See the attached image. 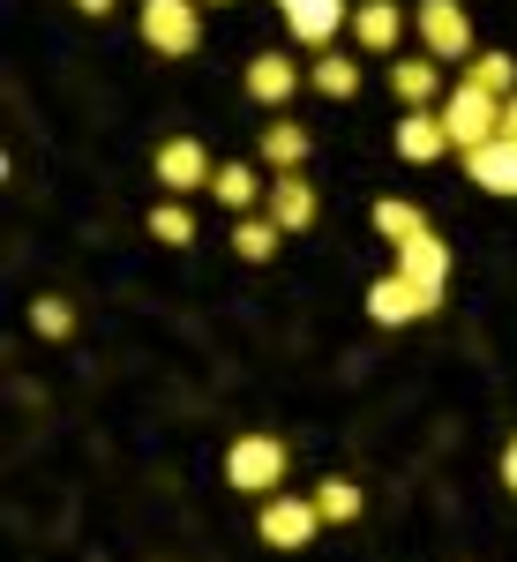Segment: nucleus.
Wrapping results in <instances>:
<instances>
[{
	"instance_id": "423d86ee",
	"label": "nucleus",
	"mask_w": 517,
	"mask_h": 562,
	"mask_svg": "<svg viewBox=\"0 0 517 562\" xmlns=\"http://www.w3.org/2000/svg\"><path fill=\"white\" fill-rule=\"evenodd\" d=\"M420 45H428V60H473L465 0H420Z\"/></svg>"
},
{
	"instance_id": "f3484780",
	"label": "nucleus",
	"mask_w": 517,
	"mask_h": 562,
	"mask_svg": "<svg viewBox=\"0 0 517 562\" xmlns=\"http://www.w3.org/2000/svg\"><path fill=\"white\" fill-rule=\"evenodd\" d=\"M278 240H285V225H278V217L270 211H248V217H233V248H240V262H270L278 256Z\"/></svg>"
},
{
	"instance_id": "b1692460",
	"label": "nucleus",
	"mask_w": 517,
	"mask_h": 562,
	"mask_svg": "<svg viewBox=\"0 0 517 562\" xmlns=\"http://www.w3.org/2000/svg\"><path fill=\"white\" fill-rule=\"evenodd\" d=\"M31 330L38 338H68L76 330V307L60 301V293H45V301H31Z\"/></svg>"
},
{
	"instance_id": "39448f33",
	"label": "nucleus",
	"mask_w": 517,
	"mask_h": 562,
	"mask_svg": "<svg viewBox=\"0 0 517 562\" xmlns=\"http://www.w3.org/2000/svg\"><path fill=\"white\" fill-rule=\"evenodd\" d=\"M435 293L428 285H413L405 270H390V278H375L368 285V323H383V330H405V323H420V315H435Z\"/></svg>"
},
{
	"instance_id": "393cba45",
	"label": "nucleus",
	"mask_w": 517,
	"mask_h": 562,
	"mask_svg": "<svg viewBox=\"0 0 517 562\" xmlns=\"http://www.w3.org/2000/svg\"><path fill=\"white\" fill-rule=\"evenodd\" d=\"M503 487L517 495V435H510V450H503Z\"/></svg>"
},
{
	"instance_id": "a211bd4d",
	"label": "nucleus",
	"mask_w": 517,
	"mask_h": 562,
	"mask_svg": "<svg viewBox=\"0 0 517 562\" xmlns=\"http://www.w3.org/2000/svg\"><path fill=\"white\" fill-rule=\"evenodd\" d=\"M390 90H397L405 105H435V98H442V68H435V60H390Z\"/></svg>"
},
{
	"instance_id": "ddd939ff",
	"label": "nucleus",
	"mask_w": 517,
	"mask_h": 562,
	"mask_svg": "<svg viewBox=\"0 0 517 562\" xmlns=\"http://www.w3.org/2000/svg\"><path fill=\"white\" fill-rule=\"evenodd\" d=\"M301 90V60H285V53H256L248 60V98L256 105H285Z\"/></svg>"
},
{
	"instance_id": "5701e85b",
	"label": "nucleus",
	"mask_w": 517,
	"mask_h": 562,
	"mask_svg": "<svg viewBox=\"0 0 517 562\" xmlns=\"http://www.w3.org/2000/svg\"><path fill=\"white\" fill-rule=\"evenodd\" d=\"M375 233H383V240H413V233H428V217L413 211V203H397V195H383V203H375Z\"/></svg>"
},
{
	"instance_id": "bb28decb",
	"label": "nucleus",
	"mask_w": 517,
	"mask_h": 562,
	"mask_svg": "<svg viewBox=\"0 0 517 562\" xmlns=\"http://www.w3.org/2000/svg\"><path fill=\"white\" fill-rule=\"evenodd\" d=\"M76 8H83V15H113V0H76Z\"/></svg>"
},
{
	"instance_id": "aec40b11",
	"label": "nucleus",
	"mask_w": 517,
	"mask_h": 562,
	"mask_svg": "<svg viewBox=\"0 0 517 562\" xmlns=\"http://www.w3.org/2000/svg\"><path fill=\"white\" fill-rule=\"evenodd\" d=\"M465 83L487 90V98H510L517 90V60L510 53H480V60H465Z\"/></svg>"
},
{
	"instance_id": "2eb2a0df",
	"label": "nucleus",
	"mask_w": 517,
	"mask_h": 562,
	"mask_svg": "<svg viewBox=\"0 0 517 562\" xmlns=\"http://www.w3.org/2000/svg\"><path fill=\"white\" fill-rule=\"evenodd\" d=\"M211 195H217V203H225V211H233V217H248V211H256V203H262V195H270V180H262L256 166H240V158H233V166H217Z\"/></svg>"
},
{
	"instance_id": "20e7f679",
	"label": "nucleus",
	"mask_w": 517,
	"mask_h": 562,
	"mask_svg": "<svg viewBox=\"0 0 517 562\" xmlns=\"http://www.w3.org/2000/svg\"><path fill=\"white\" fill-rule=\"evenodd\" d=\"M256 532L278 548V555H293V548H307L315 532H323V510H315V495H262V518H256Z\"/></svg>"
},
{
	"instance_id": "4468645a",
	"label": "nucleus",
	"mask_w": 517,
	"mask_h": 562,
	"mask_svg": "<svg viewBox=\"0 0 517 562\" xmlns=\"http://www.w3.org/2000/svg\"><path fill=\"white\" fill-rule=\"evenodd\" d=\"M465 180H480L487 195H517V143L495 135L487 150H473V158H465Z\"/></svg>"
},
{
	"instance_id": "9d476101",
	"label": "nucleus",
	"mask_w": 517,
	"mask_h": 562,
	"mask_svg": "<svg viewBox=\"0 0 517 562\" xmlns=\"http://www.w3.org/2000/svg\"><path fill=\"white\" fill-rule=\"evenodd\" d=\"M262 211L278 217L285 233H307V225L323 217V195H315L301 173H278V180H270V195H262Z\"/></svg>"
},
{
	"instance_id": "dca6fc26",
	"label": "nucleus",
	"mask_w": 517,
	"mask_h": 562,
	"mask_svg": "<svg viewBox=\"0 0 517 562\" xmlns=\"http://www.w3.org/2000/svg\"><path fill=\"white\" fill-rule=\"evenodd\" d=\"M262 166H270V173H301L307 166V128L301 121H270V128H262Z\"/></svg>"
},
{
	"instance_id": "412c9836",
	"label": "nucleus",
	"mask_w": 517,
	"mask_h": 562,
	"mask_svg": "<svg viewBox=\"0 0 517 562\" xmlns=\"http://www.w3.org/2000/svg\"><path fill=\"white\" fill-rule=\"evenodd\" d=\"M315 510H323V525H352L360 518V480H315Z\"/></svg>"
},
{
	"instance_id": "0eeeda50",
	"label": "nucleus",
	"mask_w": 517,
	"mask_h": 562,
	"mask_svg": "<svg viewBox=\"0 0 517 562\" xmlns=\"http://www.w3.org/2000/svg\"><path fill=\"white\" fill-rule=\"evenodd\" d=\"M158 180H166V195H195L217 180V166L195 135H172V143H158Z\"/></svg>"
},
{
	"instance_id": "f257e3e1",
	"label": "nucleus",
	"mask_w": 517,
	"mask_h": 562,
	"mask_svg": "<svg viewBox=\"0 0 517 562\" xmlns=\"http://www.w3.org/2000/svg\"><path fill=\"white\" fill-rule=\"evenodd\" d=\"M435 113H442V128H450V150H465V158L503 135V98H487V90H473V83H458Z\"/></svg>"
},
{
	"instance_id": "cd10ccee",
	"label": "nucleus",
	"mask_w": 517,
	"mask_h": 562,
	"mask_svg": "<svg viewBox=\"0 0 517 562\" xmlns=\"http://www.w3.org/2000/svg\"><path fill=\"white\" fill-rule=\"evenodd\" d=\"M203 8H225V0H203Z\"/></svg>"
},
{
	"instance_id": "4be33fe9",
	"label": "nucleus",
	"mask_w": 517,
	"mask_h": 562,
	"mask_svg": "<svg viewBox=\"0 0 517 562\" xmlns=\"http://www.w3.org/2000/svg\"><path fill=\"white\" fill-rule=\"evenodd\" d=\"M150 240H166V248H188V240H195V211H188L180 195H172V203H158V211H150Z\"/></svg>"
},
{
	"instance_id": "6ab92c4d",
	"label": "nucleus",
	"mask_w": 517,
	"mask_h": 562,
	"mask_svg": "<svg viewBox=\"0 0 517 562\" xmlns=\"http://www.w3.org/2000/svg\"><path fill=\"white\" fill-rule=\"evenodd\" d=\"M307 83L323 90V98H352V90H360V60H352V53H323V60L307 68Z\"/></svg>"
},
{
	"instance_id": "6e6552de",
	"label": "nucleus",
	"mask_w": 517,
	"mask_h": 562,
	"mask_svg": "<svg viewBox=\"0 0 517 562\" xmlns=\"http://www.w3.org/2000/svg\"><path fill=\"white\" fill-rule=\"evenodd\" d=\"M278 15H285V31L301 45H315V53L338 38V31H352V8H345V0H278Z\"/></svg>"
},
{
	"instance_id": "9b49d317",
	"label": "nucleus",
	"mask_w": 517,
	"mask_h": 562,
	"mask_svg": "<svg viewBox=\"0 0 517 562\" xmlns=\"http://www.w3.org/2000/svg\"><path fill=\"white\" fill-rule=\"evenodd\" d=\"M397 270H405L413 285H428L435 301H442V278H450V248L435 240V225H428V233H413V240H397Z\"/></svg>"
},
{
	"instance_id": "1a4fd4ad",
	"label": "nucleus",
	"mask_w": 517,
	"mask_h": 562,
	"mask_svg": "<svg viewBox=\"0 0 517 562\" xmlns=\"http://www.w3.org/2000/svg\"><path fill=\"white\" fill-rule=\"evenodd\" d=\"M442 150H450V128H442V113H435V105H413V113L397 121V158H405V166H435Z\"/></svg>"
},
{
	"instance_id": "f03ea898",
	"label": "nucleus",
	"mask_w": 517,
	"mask_h": 562,
	"mask_svg": "<svg viewBox=\"0 0 517 562\" xmlns=\"http://www.w3.org/2000/svg\"><path fill=\"white\" fill-rule=\"evenodd\" d=\"M143 45L166 60H188L203 45V0H143Z\"/></svg>"
},
{
	"instance_id": "f8f14e48",
	"label": "nucleus",
	"mask_w": 517,
	"mask_h": 562,
	"mask_svg": "<svg viewBox=\"0 0 517 562\" xmlns=\"http://www.w3.org/2000/svg\"><path fill=\"white\" fill-rule=\"evenodd\" d=\"M352 38H360V53H390L405 38V8L397 0H360L352 8Z\"/></svg>"
},
{
	"instance_id": "a878e982",
	"label": "nucleus",
	"mask_w": 517,
	"mask_h": 562,
	"mask_svg": "<svg viewBox=\"0 0 517 562\" xmlns=\"http://www.w3.org/2000/svg\"><path fill=\"white\" fill-rule=\"evenodd\" d=\"M503 135H510V143H517V90H510V98H503Z\"/></svg>"
},
{
	"instance_id": "7ed1b4c3",
	"label": "nucleus",
	"mask_w": 517,
	"mask_h": 562,
	"mask_svg": "<svg viewBox=\"0 0 517 562\" xmlns=\"http://www.w3.org/2000/svg\"><path fill=\"white\" fill-rule=\"evenodd\" d=\"M225 480H233L240 495H278V480H285V442H278V435H240V442L225 450Z\"/></svg>"
}]
</instances>
